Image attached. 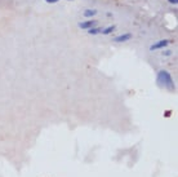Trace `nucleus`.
I'll list each match as a JSON object with an SVG mask.
<instances>
[{
  "mask_svg": "<svg viewBox=\"0 0 178 177\" xmlns=\"http://www.w3.org/2000/svg\"><path fill=\"white\" fill-rule=\"evenodd\" d=\"M102 31V29H94V27H92V29H89V34L90 35H95V34H98V32H101Z\"/></svg>",
  "mask_w": 178,
  "mask_h": 177,
  "instance_id": "0eeeda50",
  "label": "nucleus"
},
{
  "mask_svg": "<svg viewBox=\"0 0 178 177\" xmlns=\"http://www.w3.org/2000/svg\"><path fill=\"white\" fill-rule=\"evenodd\" d=\"M46 3H50V4H54V3H57L58 0H45Z\"/></svg>",
  "mask_w": 178,
  "mask_h": 177,
  "instance_id": "6e6552de",
  "label": "nucleus"
},
{
  "mask_svg": "<svg viewBox=\"0 0 178 177\" xmlns=\"http://www.w3.org/2000/svg\"><path fill=\"white\" fill-rule=\"evenodd\" d=\"M83 14H84V17H87V18H90V17H93V16L97 14V11H95V9H87Z\"/></svg>",
  "mask_w": 178,
  "mask_h": 177,
  "instance_id": "39448f33",
  "label": "nucleus"
},
{
  "mask_svg": "<svg viewBox=\"0 0 178 177\" xmlns=\"http://www.w3.org/2000/svg\"><path fill=\"white\" fill-rule=\"evenodd\" d=\"M169 44V40H160V42H157L156 44H154L151 47V50H154V49H160V48H164L165 45H168Z\"/></svg>",
  "mask_w": 178,
  "mask_h": 177,
  "instance_id": "20e7f679",
  "label": "nucleus"
},
{
  "mask_svg": "<svg viewBox=\"0 0 178 177\" xmlns=\"http://www.w3.org/2000/svg\"><path fill=\"white\" fill-rule=\"evenodd\" d=\"M97 24V21H94V20H90V21H85V22H81V24H79V26H80V29H83V30H89V29H92L94 25Z\"/></svg>",
  "mask_w": 178,
  "mask_h": 177,
  "instance_id": "7ed1b4c3",
  "label": "nucleus"
},
{
  "mask_svg": "<svg viewBox=\"0 0 178 177\" xmlns=\"http://www.w3.org/2000/svg\"><path fill=\"white\" fill-rule=\"evenodd\" d=\"M157 80L160 81V83H163V84H165V85H168V87H170L172 88L173 87V81H172V78H170V75L167 73V71H160L159 73V78H157Z\"/></svg>",
  "mask_w": 178,
  "mask_h": 177,
  "instance_id": "f257e3e1",
  "label": "nucleus"
},
{
  "mask_svg": "<svg viewBox=\"0 0 178 177\" xmlns=\"http://www.w3.org/2000/svg\"><path fill=\"white\" fill-rule=\"evenodd\" d=\"M169 3H172V4H177L178 3V0H168Z\"/></svg>",
  "mask_w": 178,
  "mask_h": 177,
  "instance_id": "1a4fd4ad",
  "label": "nucleus"
},
{
  "mask_svg": "<svg viewBox=\"0 0 178 177\" xmlns=\"http://www.w3.org/2000/svg\"><path fill=\"white\" fill-rule=\"evenodd\" d=\"M114 30H115V26H108V27H106L105 30H102L101 32H102L103 35H108V34H111Z\"/></svg>",
  "mask_w": 178,
  "mask_h": 177,
  "instance_id": "423d86ee",
  "label": "nucleus"
},
{
  "mask_svg": "<svg viewBox=\"0 0 178 177\" xmlns=\"http://www.w3.org/2000/svg\"><path fill=\"white\" fill-rule=\"evenodd\" d=\"M69 1H72V0H69Z\"/></svg>",
  "mask_w": 178,
  "mask_h": 177,
  "instance_id": "9d476101",
  "label": "nucleus"
},
{
  "mask_svg": "<svg viewBox=\"0 0 178 177\" xmlns=\"http://www.w3.org/2000/svg\"><path fill=\"white\" fill-rule=\"evenodd\" d=\"M132 39V34H129V32H126V34H123V35H119V36H116L115 39H114V42L116 43H124V42H128V40Z\"/></svg>",
  "mask_w": 178,
  "mask_h": 177,
  "instance_id": "f03ea898",
  "label": "nucleus"
}]
</instances>
